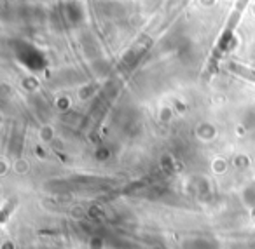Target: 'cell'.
<instances>
[{"label":"cell","mask_w":255,"mask_h":249,"mask_svg":"<svg viewBox=\"0 0 255 249\" xmlns=\"http://www.w3.org/2000/svg\"><path fill=\"white\" fill-rule=\"evenodd\" d=\"M247 2H248V0H240V2H238V5L234 7L233 14H231L229 19H227V25H226V28H224L222 35H220L219 44H217V47L213 49V54H212V58H210V61H208V68H206V74L212 75L213 72H215V68H217V65H219L220 58H222L224 51L227 49V46H229L231 39H233L234 28H236V25H238V21H240L241 14H243V9H245V5H247Z\"/></svg>","instance_id":"6da1fadb"},{"label":"cell","mask_w":255,"mask_h":249,"mask_svg":"<svg viewBox=\"0 0 255 249\" xmlns=\"http://www.w3.org/2000/svg\"><path fill=\"white\" fill-rule=\"evenodd\" d=\"M229 68L234 72V74H238V75H241V77L248 79V81L255 82V72L254 70H248V68L241 67V65H236V63H231Z\"/></svg>","instance_id":"7a4b0ae2"}]
</instances>
